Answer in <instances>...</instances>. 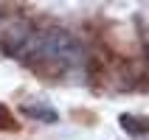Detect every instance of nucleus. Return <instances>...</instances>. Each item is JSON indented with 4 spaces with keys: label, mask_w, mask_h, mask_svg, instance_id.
<instances>
[{
    "label": "nucleus",
    "mask_w": 149,
    "mask_h": 140,
    "mask_svg": "<svg viewBox=\"0 0 149 140\" xmlns=\"http://www.w3.org/2000/svg\"><path fill=\"white\" fill-rule=\"evenodd\" d=\"M121 129L132 137L149 134V118H138V115H121Z\"/></svg>",
    "instance_id": "f257e3e1"
},
{
    "label": "nucleus",
    "mask_w": 149,
    "mask_h": 140,
    "mask_svg": "<svg viewBox=\"0 0 149 140\" xmlns=\"http://www.w3.org/2000/svg\"><path fill=\"white\" fill-rule=\"evenodd\" d=\"M23 112L28 118H37V121H42V123H56L59 115H56V109H51V107H40V104H25Z\"/></svg>",
    "instance_id": "f03ea898"
},
{
    "label": "nucleus",
    "mask_w": 149,
    "mask_h": 140,
    "mask_svg": "<svg viewBox=\"0 0 149 140\" xmlns=\"http://www.w3.org/2000/svg\"><path fill=\"white\" fill-rule=\"evenodd\" d=\"M0 129H17L14 118H11V112H8L3 104H0Z\"/></svg>",
    "instance_id": "7ed1b4c3"
}]
</instances>
